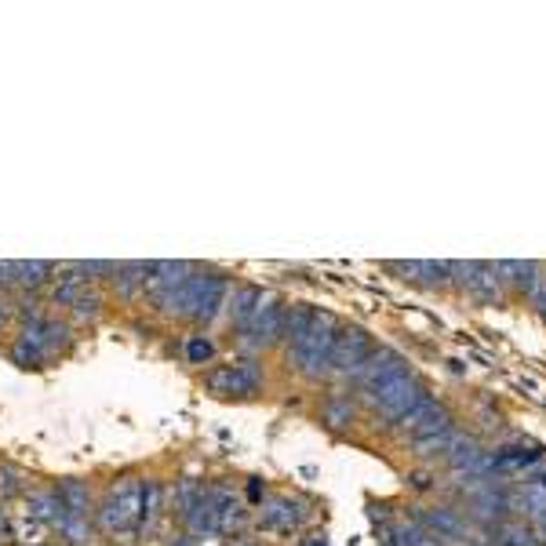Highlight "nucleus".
Wrapping results in <instances>:
<instances>
[{"mask_svg": "<svg viewBox=\"0 0 546 546\" xmlns=\"http://www.w3.org/2000/svg\"><path fill=\"white\" fill-rule=\"evenodd\" d=\"M372 354V339L368 331L361 328H343L335 335V350H331V365H328V375L335 379H357L361 365L368 361Z\"/></svg>", "mask_w": 546, "mask_h": 546, "instance_id": "4", "label": "nucleus"}, {"mask_svg": "<svg viewBox=\"0 0 546 546\" xmlns=\"http://www.w3.org/2000/svg\"><path fill=\"white\" fill-rule=\"evenodd\" d=\"M445 427H452V416L434 401V393H427V397L412 408V412H408V416L397 423V430H401L404 437H412V441H419V437H427V434H437V430H445Z\"/></svg>", "mask_w": 546, "mask_h": 546, "instance_id": "10", "label": "nucleus"}, {"mask_svg": "<svg viewBox=\"0 0 546 546\" xmlns=\"http://www.w3.org/2000/svg\"><path fill=\"white\" fill-rule=\"evenodd\" d=\"M204 386L212 393H226V397H251L262 386V368L255 361H230L204 375Z\"/></svg>", "mask_w": 546, "mask_h": 546, "instance_id": "5", "label": "nucleus"}, {"mask_svg": "<svg viewBox=\"0 0 546 546\" xmlns=\"http://www.w3.org/2000/svg\"><path fill=\"white\" fill-rule=\"evenodd\" d=\"M324 423L328 427H347V423H354V404L347 401V397H331L328 404H324Z\"/></svg>", "mask_w": 546, "mask_h": 546, "instance_id": "19", "label": "nucleus"}, {"mask_svg": "<svg viewBox=\"0 0 546 546\" xmlns=\"http://www.w3.org/2000/svg\"><path fill=\"white\" fill-rule=\"evenodd\" d=\"M285 317H288V306H285V303L262 295L255 317L241 328V331H244V343H248V347H269V343H277V339L285 335Z\"/></svg>", "mask_w": 546, "mask_h": 546, "instance_id": "8", "label": "nucleus"}, {"mask_svg": "<svg viewBox=\"0 0 546 546\" xmlns=\"http://www.w3.org/2000/svg\"><path fill=\"white\" fill-rule=\"evenodd\" d=\"M496 546H535V528L521 521L496 524Z\"/></svg>", "mask_w": 546, "mask_h": 546, "instance_id": "17", "label": "nucleus"}, {"mask_svg": "<svg viewBox=\"0 0 546 546\" xmlns=\"http://www.w3.org/2000/svg\"><path fill=\"white\" fill-rule=\"evenodd\" d=\"M452 437H455V427H445V430H437V434H427V437L412 441V452H416L419 459L445 455V452H448V445H452Z\"/></svg>", "mask_w": 546, "mask_h": 546, "instance_id": "18", "label": "nucleus"}, {"mask_svg": "<svg viewBox=\"0 0 546 546\" xmlns=\"http://www.w3.org/2000/svg\"><path fill=\"white\" fill-rule=\"evenodd\" d=\"M510 510L528 517L532 524H546V489L535 481H524L514 496H510Z\"/></svg>", "mask_w": 546, "mask_h": 546, "instance_id": "12", "label": "nucleus"}, {"mask_svg": "<svg viewBox=\"0 0 546 546\" xmlns=\"http://www.w3.org/2000/svg\"><path fill=\"white\" fill-rule=\"evenodd\" d=\"M408 372V365H404V357L401 354H393L390 347H372V354H368V361L361 365V372H357V390H361V397L368 401L375 390H383L386 383H393V379H401Z\"/></svg>", "mask_w": 546, "mask_h": 546, "instance_id": "7", "label": "nucleus"}, {"mask_svg": "<svg viewBox=\"0 0 546 546\" xmlns=\"http://www.w3.org/2000/svg\"><path fill=\"white\" fill-rule=\"evenodd\" d=\"M8 321V310H4V303H0V324H4Z\"/></svg>", "mask_w": 546, "mask_h": 546, "instance_id": "23", "label": "nucleus"}, {"mask_svg": "<svg viewBox=\"0 0 546 546\" xmlns=\"http://www.w3.org/2000/svg\"><path fill=\"white\" fill-rule=\"evenodd\" d=\"M423 524L430 528V532H437V539L445 535V539H459L462 532H466V521L452 510V506H437V510H427L423 514Z\"/></svg>", "mask_w": 546, "mask_h": 546, "instance_id": "15", "label": "nucleus"}, {"mask_svg": "<svg viewBox=\"0 0 546 546\" xmlns=\"http://www.w3.org/2000/svg\"><path fill=\"white\" fill-rule=\"evenodd\" d=\"M226 295V281L223 277H186L179 299H175V313L182 317H197V321H212L216 310L223 306Z\"/></svg>", "mask_w": 546, "mask_h": 546, "instance_id": "3", "label": "nucleus"}, {"mask_svg": "<svg viewBox=\"0 0 546 546\" xmlns=\"http://www.w3.org/2000/svg\"><path fill=\"white\" fill-rule=\"evenodd\" d=\"M143 517V481H120L113 492H110V503L102 506V528L106 532H128L135 521Z\"/></svg>", "mask_w": 546, "mask_h": 546, "instance_id": "6", "label": "nucleus"}, {"mask_svg": "<svg viewBox=\"0 0 546 546\" xmlns=\"http://www.w3.org/2000/svg\"><path fill=\"white\" fill-rule=\"evenodd\" d=\"M445 455H448V466H452L455 473H466L470 481H473V477H489V473H492V452H485L477 437L455 434Z\"/></svg>", "mask_w": 546, "mask_h": 546, "instance_id": "9", "label": "nucleus"}, {"mask_svg": "<svg viewBox=\"0 0 546 546\" xmlns=\"http://www.w3.org/2000/svg\"><path fill=\"white\" fill-rule=\"evenodd\" d=\"M186 354H189V361H208L212 357V343L208 339H189V347H186Z\"/></svg>", "mask_w": 546, "mask_h": 546, "instance_id": "20", "label": "nucleus"}, {"mask_svg": "<svg viewBox=\"0 0 546 546\" xmlns=\"http://www.w3.org/2000/svg\"><path fill=\"white\" fill-rule=\"evenodd\" d=\"M430 390L412 375V372H404L401 379H393V383H386L383 390H375L365 404L372 408V412H375V419H383L386 427H397L408 412H412V408L427 397Z\"/></svg>", "mask_w": 546, "mask_h": 546, "instance_id": "2", "label": "nucleus"}, {"mask_svg": "<svg viewBox=\"0 0 546 546\" xmlns=\"http://www.w3.org/2000/svg\"><path fill=\"white\" fill-rule=\"evenodd\" d=\"M528 303L546 317V277H539V281H535V288L528 292Z\"/></svg>", "mask_w": 546, "mask_h": 546, "instance_id": "21", "label": "nucleus"}, {"mask_svg": "<svg viewBox=\"0 0 546 546\" xmlns=\"http://www.w3.org/2000/svg\"><path fill=\"white\" fill-rule=\"evenodd\" d=\"M335 335H339L335 317L331 313H313V321L303 331V339H295V343L288 347V361L295 365L299 375H306V379L328 375L331 350H335Z\"/></svg>", "mask_w": 546, "mask_h": 546, "instance_id": "1", "label": "nucleus"}, {"mask_svg": "<svg viewBox=\"0 0 546 546\" xmlns=\"http://www.w3.org/2000/svg\"><path fill=\"white\" fill-rule=\"evenodd\" d=\"M412 485H416V489H430V473H416Z\"/></svg>", "mask_w": 546, "mask_h": 546, "instance_id": "22", "label": "nucleus"}, {"mask_svg": "<svg viewBox=\"0 0 546 546\" xmlns=\"http://www.w3.org/2000/svg\"><path fill=\"white\" fill-rule=\"evenodd\" d=\"M390 269L404 273V281H416L427 288H441L452 281V266L448 262H390Z\"/></svg>", "mask_w": 546, "mask_h": 546, "instance_id": "11", "label": "nucleus"}, {"mask_svg": "<svg viewBox=\"0 0 546 546\" xmlns=\"http://www.w3.org/2000/svg\"><path fill=\"white\" fill-rule=\"evenodd\" d=\"M492 266H496L499 285H510L521 295H528L539 281V262H492Z\"/></svg>", "mask_w": 546, "mask_h": 546, "instance_id": "13", "label": "nucleus"}, {"mask_svg": "<svg viewBox=\"0 0 546 546\" xmlns=\"http://www.w3.org/2000/svg\"><path fill=\"white\" fill-rule=\"evenodd\" d=\"M259 303H262V292H259V288H251V285H241V288H237V295H233V306H230L233 324H237V328H244V324L255 317Z\"/></svg>", "mask_w": 546, "mask_h": 546, "instance_id": "16", "label": "nucleus"}, {"mask_svg": "<svg viewBox=\"0 0 546 546\" xmlns=\"http://www.w3.org/2000/svg\"><path fill=\"white\" fill-rule=\"evenodd\" d=\"M299 521H303V510L292 499H269L262 506V524L266 528H295Z\"/></svg>", "mask_w": 546, "mask_h": 546, "instance_id": "14", "label": "nucleus"}]
</instances>
